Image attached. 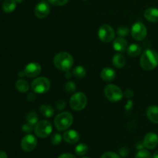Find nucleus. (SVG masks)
Returning <instances> with one entry per match:
<instances>
[{
    "mask_svg": "<svg viewBox=\"0 0 158 158\" xmlns=\"http://www.w3.org/2000/svg\"><path fill=\"white\" fill-rule=\"evenodd\" d=\"M131 32L134 40H137V41H142L146 38L147 34H148V29L144 24L140 23V22H137L132 26Z\"/></svg>",
    "mask_w": 158,
    "mask_h": 158,
    "instance_id": "obj_9",
    "label": "nucleus"
},
{
    "mask_svg": "<svg viewBox=\"0 0 158 158\" xmlns=\"http://www.w3.org/2000/svg\"><path fill=\"white\" fill-rule=\"evenodd\" d=\"M143 145L147 149L153 150L158 145V136L155 133H148L145 135L143 140Z\"/></svg>",
    "mask_w": 158,
    "mask_h": 158,
    "instance_id": "obj_12",
    "label": "nucleus"
},
{
    "mask_svg": "<svg viewBox=\"0 0 158 158\" xmlns=\"http://www.w3.org/2000/svg\"><path fill=\"white\" fill-rule=\"evenodd\" d=\"M15 1H16L17 2H23V0H15Z\"/></svg>",
    "mask_w": 158,
    "mask_h": 158,
    "instance_id": "obj_42",
    "label": "nucleus"
},
{
    "mask_svg": "<svg viewBox=\"0 0 158 158\" xmlns=\"http://www.w3.org/2000/svg\"><path fill=\"white\" fill-rule=\"evenodd\" d=\"M87 105V97L83 93H75L69 100V106L73 110H83Z\"/></svg>",
    "mask_w": 158,
    "mask_h": 158,
    "instance_id": "obj_4",
    "label": "nucleus"
},
{
    "mask_svg": "<svg viewBox=\"0 0 158 158\" xmlns=\"http://www.w3.org/2000/svg\"><path fill=\"white\" fill-rule=\"evenodd\" d=\"M113 47L117 52H124L127 49V41L123 37H117L114 40Z\"/></svg>",
    "mask_w": 158,
    "mask_h": 158,
    "instance_id": "obj_16",
    "label": "nucleus"
},
{
    "mask_svg": "<svg viewBox=\"0 0 158 158\" xmlns=\"http://www.w3.org/2000/svg\"><path fill=\"white\" fill-rule=\"evenodd\" d=\"M15 88L20 93H26L29 89V84L26 80L19 79L15 83Z\"/></svg>",
    "mask_w": 158,
    "mask_h": 158,
    "instance_id": "obj_22",
    "label": "nucleus"
},
{
    "mask_svg": "<svg viewBox=\"0 0 158 158\" xmlns=\"http://www.w3.org/2000/svg\"><path fill=\"white\" fill-rule=\"evenodd\" d=\"M73 57L71 54L66 52H60L54 56L53 64L59 70L66 72L73 66Z\"/></svg>",
    "mask_w": 158,
    "mask_h": 158,
    "instance_id": "obj_2",
    "label": "nucleus"
},
{
    "mask_svg": "<svg viewBox=\"0 0 158 158\" xmlns=\"http://www.w3.org/2000/svg\"><path fill=\"white\" fill-rule=\"evenodd\" d=\"M50 12V7L45 2H41L35 6L34 9V13L35 16L39 19H44L49 15Z\"/></svg>",
    "mask_w": 158,
    "mask_h": 158,
    "instance_id": "obj_13",
    "label": "nucleus"
},
{
    "mask_svg": "<svg viewBox=\"0 0 158 158\" xmlns=\"http://www.w3.org/2000/svg\"><path fill=\"white\" fill-rule=\"evenodd\" d=\"M63 138V137H62L61 134H59V133H55V134H53L52 136H51V138H50L51 143H52L53 145H56V146L60 145V143H61Z\"/></svg>",
    "mask_w": 158,
    "mask_h": 158,
    "instance_id": "obj_30",
    "label": "nucleus"
},
{
    "mask_svg": "<svg viewBox=\"0 0 158 158\" xmlns=\"http://www.w3.org/2000/svg\"><path fill=\"white\" fill-rule=\"evenodd\" d=\"M152 156H153V158H158V151H155Z\"/></svg>",
    "mask_w": 158,
    "mask_h": 158,
    "instance_id": "obj_41",
    "label": "nucleus"
},
{
    "mask_svg": "<svg viewBox=\"0 0 158 158\" xmlns=\"http://www.w3.org/2000/svg\"><path fill=\"white\" fill-rule=\"evenodd\" d=\"M16 2L15 0H6L2 5L3 11L6 13L12 12L16 8Z\"/></svg>",
    "mask_w": 158,
    "mask_h": 158,
    "instance_id": "obj_23",
    "label": "nucleus"
},
{
    "mask_svg": "<svg viewBox=\"0 0 158 158\" xmlns=\"http://www.w3.org/2000/svg\"><path fill=\"white\" fill-rule=\"evenodd\" d=\"M50 4L56 6H64L69 2V0H48Z\"/></svg>",
    "mask_w": 158,
    "mask_h": 158,
    "instance_id": "obj_32",
    "label": "nucleus"
},
{
    "mask_svg": "<svg viewBox=\"0 0 158 158\" xmlns=\"http://www.w3.org/2000/svg\"><path fill=\"white\" fill-rule=\"evenodd\" d=\"M58 158H77L75 155H73V154L70 153H64V154H62L59 156Z\"/></svg>",
    "mask_w": 158,
    "mask_h": 158,
    "instance_id": "obj_36",
    "label": "nucleus"
},
{
    "mask_svg": "<svg viewBox=\"0 0 158 158\" xmlns=\"http://www.w3.org/2000/svg\"><path fill=\"white\" fill-rule=\"evenodd\" d=\"M144 18L150 23H158V9L150 7L144 11Z\"/></svg>",
    "mask_w": 158,
    "mask_h": 158,
    "instance_id": "obj_15",
    "label": "nucleus"
},
{
    "mask_svg": "<svg viewBox=\"0 0 158 158\" xmlns=\"http://www.w3.org/2000/svg\"><path fill=\"white\" fill-rule=\"evenodd\" d=\"M88 151H89V148L86 143H79L77 147L75 148V153L78 156H84L87 154Z\"/></svg>",
    "mask_w": 158,
    "mask_h": 158,
    "instance_id": "obj_25",
    "label": "nucleus"
},
{
    "mask_svg": "<svg viewBox=\"0 0 158 158\" xmlns=\"http://www.w3.org/2000/svg\"><path fill=\"white\" fill-rule=\"evenodd\" d=\"M73 76L77 79H82L86 76V70L83 66H77L73 68L72 71Z\"/></svg>",
    "mask_w": 158,
    "mask_h": 158,
    "instance_id": "obj_24",
    "label": "nucleus"
},
{
    "mask_svg": "<svg viewBox=\"0 0 158 158\" xmlns=\"http://www.w3.org/2000/svg\"><path fill=\"white\" fill-rule=\"evenodd\" d=\"M116 72L112 68L106 67L102 69L100 73V77L103 81L110 82L116 78Z\"/></svg>",
    "mask_w": 158,
    "mask_h": 158,
    "instance_id": "obj_17",
    "label": "nucleus"
},
{
    "mask_svg": "<svg viewBox=\"0 0 158 158\" xmlns=\"http://www.w3.org/2000/svg\"><path fill=\"white\" fill-rule=\"evenodd\" d=\"M130 29L126 26H120L117 29V35L120 37H126L129 35Z\"/></svg>",
    "mask_w": 158,
    "mask_h": 158,
    "instance_id": "obj_29",
    "label": "nucleus"
},
{
    "mask_svg": "<svg viewBox=\"0 0 158 158\" xmlns=\"http://www.w3.org/2000/svg\"><path fill=\"white\" fill-rule=\"evenodd\" d=\"M127 52L128 56H130L131 57L138 56H140L141 54L142 48L140 45L133 43V44L130 45L128 46L127 49Z\"/></svg>",
    "mask_w": 158,
    "mask_h": 158,
    "instance_id": "obj_20",
    "label": "nucleus"
},
{
    "mask_svg": "<svg viewBox=\"0 0 158 158\" xmlns=\"http://www.w3.org/2000/svg\"><path fill=\"white\" fill-rule=\"evenodd\" d=\"M140 65L142 69L147 71L155 69L158 66V53L154 49H147L141 54Z\"/></svg>",
    "mask_w": 158,
    "mask_h": 158,
    "instance_id": "obj_1",
    "label": "nucleus"
},
{
    "mask_svg": "<svg viewBox=\"0 0 158 158\" xmlns=\"http://www.w3.org/2000/svg\"><path fill=\"white\" fill-rule=\"evenodd\" d=\"M52 131V124L48 120L39 121L34 127L35 134L40 138H46L50 135Z\"/></svg>",
    "mask_w": 158,
    "mask_h": 158,
    "instance_id": "obj_7",
    "label": "nucleus"
},
{
    "mask_svg": "<svg viewBox=\"0 0 158 158\" xmlns=\"http://www.w3.org/2000/svg\"><path fill=\"white\" fill-rule=\"evenodd\" d=\"M147 117L149 119L150 121L154 123L158 124V106H150L147 109L146 112Z\"/></svg>",
    "mask_w": 158,
    "mask_h": 158,
    "instance_id": "obj_18",
    "label": "nucleus"
},
{
    "mask_svg": "<svg viewBox=\"0 0 158 158\" xmlns=\"http://www.w3.org/2000/svg\"><path fill=\"white\" fill-rule=\"evenodd\" d=\"M112 62L115 67L120 69V68H123L126 64V58L123 54L120 52V53H117L114 56Z\"/></svg>",
    "mask_w": 158,
    "mask_h": 158,
    "instance_id": "obj_19",
    "label": "nucleus"
},
{
    "mask_svg": "<svg viewBox=\"0 0 158 158\" xmlns=\"http://www.w3.org/2000/svg\"><path fill=\"white\" fill-rule=\"evenodd\" d=\"M42 71V67L38 63H29L26 66V67L23 69V73L25 74V77H29V78H34V77H38Z\"/></svg>",
    "mask_w": 158,
    "mask_h": 158,
    "instance_id": "obj_11",
    "label": "nucleus"
},
{
    "mask_svg": "<svg viewBox=\"0 0 158 158\" xmlns=\"http://www.w3.org/2000/svg\"><path fill=\"white\" fill-rule=\"evenodd\" d=\"M65 90L68 94H73L76 91L77 89V86H76V83L73 81H68L65 83Z\"/></svg>",
    "mask_w": 158,
    "mask_h": 158,
    "instance_id": "obj_28",
    "label": "nucleus"
},
{
    "mask_svg": "<svg viewBox=\"0 0 158 158\" xmlns=\"http://www.w3.org/2000/svg\"><path fill=\"white\" fill-rule=\"evenodd\" d=\"M104 95L110 102H118L123 98V93L119 86L115 84H108L105 86Z\"/></svg>",
    "mask_w": 158,
    "mask_h": 158,
    "instance_id": "obj_5",
    "label": "nucleus"
},
{
    "mask_svg": "<svg viewBox=\"0 0 158 158\" xmlns=\"http://www.w3.org/2000/svg\"><path fill=\"white\" fill-rule=\"evenodd\" d=\"M128 153H129V151H128L127 148H122L120 149V157H125L127 156Z\"/></svg>",
    "mask_w": 158,
    "mask_h": 158,
    "instance_id": "obj_35",
    "label": "nucleus"
},
{
    "mask_svg": "<svg viewBox=\"0 0 158 158\" xmlns=\"http://www.w3.org/2000/svg\"><path fill=\"white\" fill-rule=\"evenodd\" d=\"M123 95H124L127 98H131V97H133V96H134V93H133V91L131 90V89H127L124 92V94H123Z\"/></svg>",
    "mask_w": 158,
    "mask_h": 158,
    "instance_id": "obj_37",
    "label": "nucleus"
},
{
    "mask_svg": "<svg viewBox=\"0 0 158 158\" xmlns=\"http://www.w3.org/2000/svg\"><path fill=\"white\" fill-rule=\"evenodd\" d=\"M81 158H89V157H81Z\"/></svg>",
    "mask_w": 158,
    "mask_h": 158,
    "instance_id": "obj_43",
    "label": "nucleus"
},
{
    "mask_svg": "<svg viewBox=\"0 0 158 158\" xmlns=\"http://www.w3.org/2000/svg\"><path fill=\"white\" fill-rule=\"evenodd\" d=\"M72 76H73V73L69 72V70L65 72V77H66V79H70Z\"/></svg>",
    "mask_w": 158,
    "mask_h": 158,
    "instance_id": "obj_39",
    "label": "nucleus"
},
{
    "mask_svg": "<svg viewBox=\"0 0 158 158\" xmlns=\"http://www.w3.org/2000/svg\"><path fill=\"white\" fill-rule=\"evenodd\" d=\"M51 83L49 79L42 77L35 79L31 83V89L34 93L38 94H45L50 89Z\"/></svg>",
    "mask_w": 158,
    "mask_h": 158,
    "instance_id": "obj_6",
    "label": "nucleus"
},
{
    "mask_svg": "<svg viewBox=\"0 0 158 158\" xmlns=\"http://www.w3.org/2000/svg\"><path fill=\"white\" fill-rule=\"evenodd\" d=\"M40 114L45 117H52L54 114V109L48 104H43L40 106Z\"/></svg>",
    "mask_w": 158,
    "mask_h": 158,
    "instance_id": "obj_21",
    "label": "nucleus"
},
{
    "mask_svg": "<svg viewBox=\"0 0 158 158\" xmlns=\"http://www.w3.org/2000/svg\"><path fill=\"white\" fill-rule=\"evenodd\" d=\"M37 146V139L32 134H27L21 141V148L25 152H31Z\"/></svg>",
    "mask_w": 158,
    "mask_h": 158,
    "instance_id": "obj_10",
    "label": "nucleus"
},
{
    "mask_svg": "<svg viewBox=\"0 0 158 158\" xmlns=\"http://www.w3.org/2000/svg\"><path fill=\"white\" fill-rule=\"evenodd\" d=\"M66 102L64 100H59L58 102L56 103V108L57 110L60 111V110H63L65 109L66 107Z\"/></svg>",
    "mask_w": 158,
    "mask_h": 158,
    "instance_id": "obj_34",
    "label": "nucleus"
},
{
    "mask_svg": "<svg viewBox=\"0 0 158 158\" xmlns=\"http://www.w3.org/2000/svg\"><path fill=\"white\" fill-rule=\"evenodd\" d=\"M73 122V117L69 112H62L54 119V125L59 131H64L69 128Z\"/></svg>",
    "mask_w": 158,
    "mask_h": 158,
    "instance_id": "obj_3",
    "label": "nucleus"
},
{
    "mask_svg": "<svg viewBox=\"0 0 158 158\" xmlns=\"http://www.w3.org/2000/svg\"><path fill=\"white\" fill-rule=\"evenodd\" d=\"M98 37L103 43H110L114 40L115 31L110 25L103 24L99 28Z\"/></svg>",
    "mask_w": 158,
    "mask_h": 158,
    "instance_id": "obj_8",
    "label": "nucleus"
},
{
    "mask_svg": "<svg viewBox=\"0 0 158 158\" xmlns=\"http://www.w3.org/2000/svg\"><path fill=\"white\" fill-rule=\"evenodd\" d=\"M26 121L27 123L35 127V125L38 123V116H37L36 113H35L34 111L29 112L26 116Z\"/></svg>",
    "mask_w": 158,
    "mask_h": 158,
    "instance_id": "obj_26",
    "label": "nucleus"
},
{
    "mask_svg": "<svg viewBox=\"0 0 158 158\" xmlns=\"http://www.w3.org/2000/svg\"><path fill=\"white\" fill-rule=\"evenodd\" d=\"M63 140L68 143L70 144H73V143H77L80 140V136L77 131H74V130H69V131H66L63 135Z\"/></svg>",
    "mask_w": 158,
    "mask_h": 158,
    "instance_id": "obj_14",
    "label": "nucleus"
},
{
    "mask_svg": "<svg viewBox=\"0 0 158 158\" xmlns=\"http://www.w3.org/2000/svg\"><path fill=\"white\" fill-rule=\"evenodd\" d=\"M134 158H153V156L151 154V152L148 151V150L140 149L136 154Z\"/></svg>",
    "mask_w": 158,
    "mask_h": 158,
    "instance_id": "obj_27",
    "label": "nucleus"
},
{
    "mask_svg": "<svg viewBox=\"0 0 158 158\" xmlns=\"http://www.w3.org/2000/svg\"><path fill=\"white\" fill-rule=\"evenodd\" d=\"M0 158H8L7 154L6 152L2 151H0Z\"/></svg>",
    "mask_w": 158,
    "mask_h": 158,
    "instance_id": "obj_40",
    "label": "nucleus"
},
{
    "mask_svg": "<svg viewBox=\"0 0 158 158\" xmlns=\"http://www.w3.org/2000/svg\"><path fill=\"white\" fill-rule=\"evenodd\" d=\"M32 131H34V126L31 125L30 123H25L23 126V131L25 133H27V134H29V133L32 132Z\"/></svg>",
    "mask_w": 158,
    "mask_h": 158,
    "instance_id": "obj_33",
    "label": "nucleus"
},
{
    "mask_svg": "<svg viewBox=\"0 0 158 158\" xmlns=\"http://www.w3.org/2000/svg\"><path fill=\"white\" fill-rule=\"evenodd\" d=\"M100 158H121L120 155L113 151H108V152L104 153Z\"/></svg>",
    "mask_w": 158,
    "mask_h": 158,
    "instance_id": "obj_31",
    "label": "nucleus"
},
{
    "mask_svg": "<svg viewBox=\"0 0 158 158\" xmlns=\"http://www.w3.org/2000/svg\"><path fill=\"white\" fill-rule=\"evenodd\" d=\"M35 97H35V95L33 94V93H30V94H28L27 100H29V101L32 102V101H34V100H35Z\"/></svg>",
    "mask_w": 158,
    "mask_h": 158,
    "instance_id": "obj_38",
    "label": "nucleus"
}]
</instances>
